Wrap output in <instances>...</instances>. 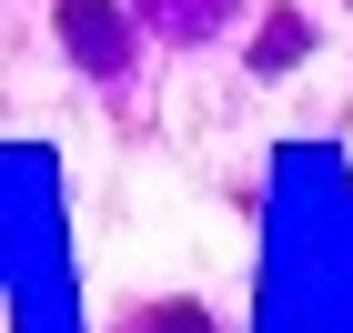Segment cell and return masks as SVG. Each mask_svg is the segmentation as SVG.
Here are the masks:
<instances>
[{
    "mask_svg": "<svg viewBox=\"0 0 353 333\" xmlns=\"http://www.w3.org/2000/svg\"><path fill=\"white\" fill-rule=\"evenodd\" d=\"M313 51V30H303V10H272L263 41H252V71H293V61Z\"/></svg>",
    "mask_w": 353,
    "mask_h": 333,
    "instance_id": "obj_3",
    "label": "cell"
},
{
    "mask_svg": "<svg viewBox=\"0 0 353 333\" xmlns=\"http://www.w3.org/2000/svg\"><path fill=\"white\" fill-rule=\"evenodd\" d=\"M61 51L111 81V71L132 61V21H121V0H61Z\"/></svg>",
    "mask_w": 353,
    "mask_h": 333,
    "instance_id": "obj_1",
    "label": "cell"
},
{
    "mask_svg": "<svg viewBox=\"0 0 353 333\" xmlns=\"http://www.w3.org/2000/svg\"><path fill=\"white\" fill-rule=\"evenodd\" d=\"M132 333H212V323H202V303H141Z\"/></svg>",
    "mask_w": 353,
    "mask_h": 333,
    "instance_id": "obj_4",
    "label": "cell"
},
{
    "mask_svg": "<svg viewBox=\"0 0 353 333\" xmlns=\"http://www.w3.org/2000/svg\"><path fill=\"white\" fill-rule=\"evenodd\" d=\"M222 10L232 0H141V21H152V41H212Z\"/></svg>",
    "mask_w": 353,
    "mask_h": 333,
    "instance_id": "obj_2",
    "label": "cell"
}]
</instances>
